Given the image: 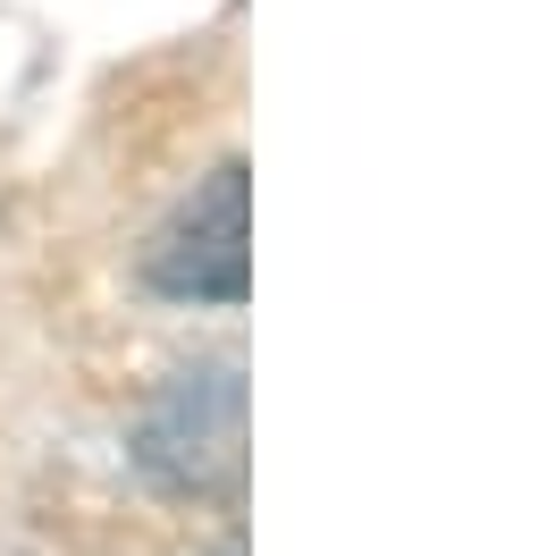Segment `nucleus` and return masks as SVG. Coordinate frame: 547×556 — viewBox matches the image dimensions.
Returning <instances> with one entry per match:
<instances>
[{"label": "nucleus", "mask_w": 547, "mask_h": 556, "mask_svg": "<svg viewBox=\"0 0 547 556\" xmlns=\"http://www.w3.org/2000/svg\"><path fill=\"white\" fill-rule=\"evenodd\" d=\"M136 464L161 489H228L244 464V380L237 363H203L161 388V405L136 430Z\"/></svg>", "instance_id": "1"}, {"label": "nucleus", "mask_w": 547, "mask_h": 556, "mask_svg": "<svg viewBox=\"0 0 547 556\" xmlns=\"http://www.w3.org/2000/svg\"><path fill=\"white\" fill-rule=\"evenodd\" d=\"M143 278L177 304H244L253 262H244V161L211 169V186L143 244Z\"/></svg>", "instance_id": "2"}, {"label": "nucleus", "mask_w": 547, "mask_h": 556, "mask_svg": "<svg viewBox=\"0 0 547 556\" xmlns=\"http://www.w3.org/2000/svg\"><path fill=\"white\" fill-rule=\"evenodd\" d=\"M228 556H237V548H228Z\"/></svg>", "instance_id": "3"}]
</instances>
